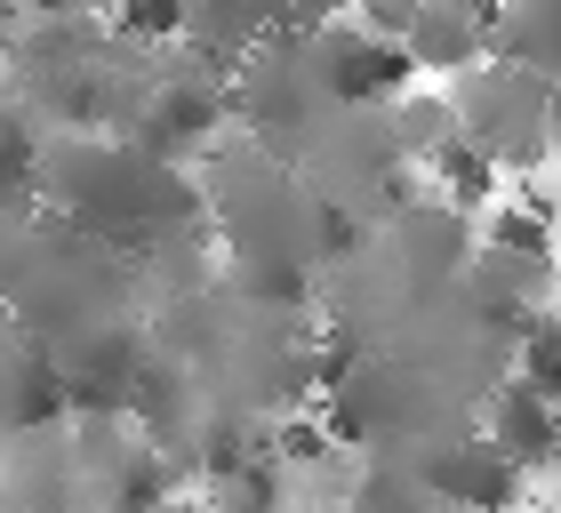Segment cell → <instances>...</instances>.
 <instances>
[{
  "instance_id": "obj_1",
  "label": "cell",
  "mask_w": 561,
  "mask_h": 513,
  "mask_svg": "<svg viewBox=\"0 0 561 513\" xmlns=\"http://www.w3.org/2000/svg\"><path fill=\"white\" fill-rule=\"evenodd\" d=\"M33 201H48L65 217V233L96 249H152L201 217L193 176L137 152L121 128H41Z\"/></svg>"
},
{
  "instance_id": "obj_2",
  "label": "cell",
  "mask_w": 561,
  "mask_h": 513,
  "mask_svg": "<svg viewBox=\"0 0 561 513\" xmlns=\"http://www.w3.org/2000/svg\"><path fill=\"white\" fill-rule=\"evenodd\" d=\"M225 128H233V105H225V65L193 57V48L169 72L137 81L129 89V113H121V137H129L137 152H152V161H169V169H193Z\"/></svg>"
},
{
  "instance_id": "obj_3",
  "label": "cell",
  "mask_w": 561,
  "mask_h": 513,
  "mask_svg": "<svg viewBox=\"0 0 561 513\" xmlns=\"http://www.w3.org/2000/svg\"><path fill=\"white\" fill-rule=\"evenodd\" d=\"M546 113H553V89L529 81L514 65H473L449 81V121L490 169H529L546 161L553 137H546Z\"/></svg>"
},
{
  "instance_id": "obj_4",
  "label": "cell",
  "mask_w": 561,
  "mask_h": 513,
  "mask_svg": "<svg viewBox=\"0 0 561 513\" xmlns=\"http://www.w3.org/2000/svg\"><path fill=\"white\" fill-rule=\"evenodd\" d=\"M305 57H313V81L329 96V113H353V105H369V96H401L417 81L410 57H401L386 33H369L362 16H345V9L305 33Z\"/></svg>"
},
{
  "instance_id": "obj_5",
  "label": "cell",
  "mask_w": 561,
  "mask_h": 513,
  "mask_svg": "<svg viewBox=\"0 0 561 513\" xmlns=\"http://www.w3.org/2000/svg\"><path fill=\"white\" fill-rule=\"evenodd\" d=\"M410 474L425 481V498L449 505V513H514L522 490H529V474H514L481 433H449V442H433Z\"/></svg>"
},
{
  "instance_id": "obj_6",
  "label": "cell",
  "mask_w": 561,
  "mask_h": 513,
  "mask_svg": "<svg viewBox=\"0 0 561 513\" xmlns=\"http://www.w3.org/2000/svg\"><path fill=\"white\" fill-rule=\"evenodd\" d=\"M490 24H497V0H417L393 48L410 57L417 81H457V72L490 65Z\"/></svg>"
},
{
  "instance_id": "obj_7",
  "label": "cell",
  "mask_w": 561,
  "mask_h": 513,
  "mask_svg": "<svg viewBox=\"0 0 561 513\" xmlns=\"http://www.w3.org/2000/svg\"><path fill=\"white\" fill-rule=\"evenodd\" d=\"M48 418H65V385H57V362H48V338L0 305V442H24Z\"/></svg>"
},
{
  "instance_id": "obj_8",
  "label": "cell",
  "mask_w": 561,
  "mask_h": 513,
  "mask_svg": "<svg viewBox=\"0 0 561 513\" xmlns=\"http://www.w3.org/2000/svg\"><path fill=\"white\" fill-rule=\"evenodd\" d=\"M481 442H490L514 474H546L553 457H561V401H546V394H529L522 377H505V385H490V401H481Z\"/></svg>"
},
{
  "instance_id": "obj_9",
  "label": "cell",
  "mask_w": 561,
  "mask_h": 513,
  "mask_svg": "<svg viewBox=\"0 0 561 513\" xmlns=\"http://www.w3.org/2000/svg\"><path fill=\"white\" fill-rule=\"evenodd\" d=\"M490 65H514L529 81L561 89V0H497Z\"/></svg>"
},
{
  "instance_id": "obj_10",
  "label": "cell",
  "mask_w": 561,
  "mask_h": 513,
  "mask_svg": "<svg viewBox=\"0 0 561 513\" xmlns=\"http://www.w3.org/2000/svg\"><path fill=\"white\" fill-rule=\"evenodd\" d=\"M217 256H225L217 265L225 297L249 305V314H297L305 289H313V265H305V256H280V249H217Z\"/></svg>"
},
{
  "instance_id": "obj_11",
  "label": "cell",
  "mask_w": 561,
  "mask_h": 513,
  "mask_svg": "<svg viewBox=\"0 0 561 513\" xmlns=\"http://www.w3.org/2000/svg\"><path fill=\"white\" fill-rule=\"evenodd\" d=\"M33 176H41V121L0 89V217L33 201Z\"/></svg>"
},
{
  "instance_id": "obj_12",
  "label": "cell",
  "mask_w": 561,
  "mask_h": 513,
  "mask_svg": "<svg viewBox=\"0 0 561 513\" xmlns=\"http://www.w3.org/2000/svg\"><path fill=\"white\" fill-rule=\"evenodd\" d=\"M425 185H433V193H449L457 209H490V201H497V169L481 161L466 137H449V145L425 161Z\"/></svg>"
},
{
  "instance_id": "obj_13",
  "label": "cell",
  "mask_w": 561,
  "mask_h": 513,
  "mask_svg": "<svg viewBox=\"0 0 561 513\" xmlns=\"http://www.w3.org/2000/svg\"><path fill=\"white\" fill-rule=\"evenodd\" d=\"M514 377L529 385V394L561 401V314H529L522 338H514Z\"/></svg>"
},
{
  "instance_id": "obj_14",
  "label": "cell",
  "mask_w": 561,
  "mask_h": 513,
  "mask_svg": "<svg viewBox=\"0 0 561 513\" xmlns=\"http://www.w3.org/2000/svg\"><path fill=\"white\" fill-rule=\"evenodd\" d=\"M185 0H105V24L121 41H137V48H169V41H185Z\"/></svg>"
},
{
  "instance_id": "obj_15",
  "label": "cell",
  "mask_w": 561,
  "mask_h": 513,
  "mask_svg": "<svg viewBox=\"0 0 561 513\" xmlns=\"http://www.w3.org/2000/svg\"><path fill=\"white\" fill-rule=\"evenodd\" d=\"M329 449H337V433H329L321 418H280L273 442H265V457H273L280 474H289V466H321Z\"/></svg>"
},
{
  "instance_id": "obj_16",
  "label": "cell",
  "mask_w": 561,
  "mask_h": 513,
  "mask_svg": "<svg viewBox=\"0 0 561 513\" xmlns=\"http://www.w3.org/2000/svg\"><path fill=\"white\" fill-rule=\"evenodd\" d=\"M546 209H553V241H561V193H553V201H546Z\"/></svg>"
}]
</instances>
